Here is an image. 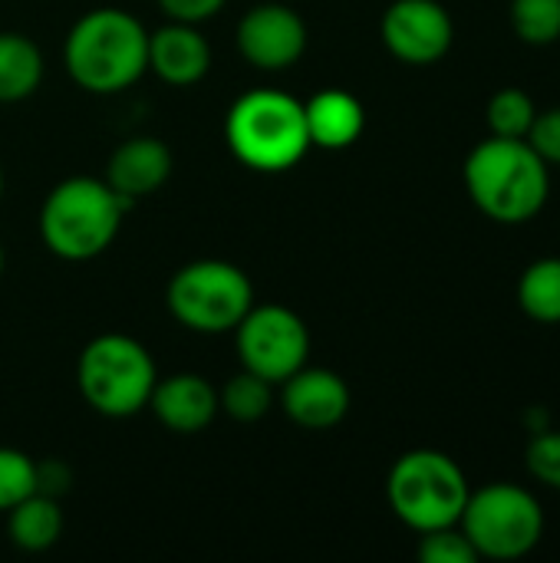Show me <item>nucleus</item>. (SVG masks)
<instances>
[{
	"mask_svg": "<svg viewBox=\"0 0 560 563\" xmlns=\"http://www.w3.org/2000/svg\"><path fill=\"white\" fill-rule=\"evenodd\" d=\"M63 59L86 92H122L149 69V30L119 7H96L73 23Z\"/></svg>",
	"mask_w": 560,
	"mask_h": 563,
	"instance_id": "f257e3e1",
	"label": "nucleus"
},
{
	"mask_svg": "<svg viewBox=\"0 0 560 563\" xmlns=\"http://www.w3.org/2000/svg\"><path fill=\"white\" fill-rule=\"evenodd\" d=\"M465 185L472 201L502 224L535 218L551 191L548 162L525 139L492 135L475 145L465 162Z\"/></svg>",
	"mask_w": 560,
	"mask_h": 563,
	"instance_id": "f03ea898",
	"label": "nucleus"
},
{
	"mask_svg": "<svg viewBox=\"0 0 560 563\" xmlns=\"http://www.w3.org/2000/svg\"><path fill=\"white\" fill-rule=\"evenodd\" d=\"M129 208L106 178H66L40 208V238L63 261H92L112 247Z\"/></svg>",
	"mask_w": 560,
	"mask_h": 563,
	"instance_id": "7ed1b4c3",
	"label": "nucleus"
},
{
	"mask_svg": "<svg viewBox=\"0 0 560 563\" xmlns=\"http://www.w3.org/2000/svg\"><path fill=\"white\" fill-rule=\"evenodd\" d=\"M224 139L241 165L254 172H287L310 148L304 102L277 89L244 92L228 109Z\"/></svg>",
	"mask_w": 560,
	"mask_h": 563,
	"instance_id": "20e7f679",
	"label": "nucleus"
},
{
	"mask_svg": "<svg viewBox=\"0 0 560 563\" xmlns=\"http://www.w3.org/2000/svg\"><path fill=\"white\" fill-rule=\"evenodd\" d=\"M158 383L149 350L125 336H96L76 363V386L83 399L106 419H129L149 409V396Z\"/></svg>",
	"mask_w": 560,
	"mask_h": 563,
	"instance_id": "39448f33",
	"label": "nucleus"
},
{
	"mask_svg": "<svg viewBox=\"0 0 560 563\" xmlns=\"http://www.w3.org/2000/svg\"><path fill=\"white\" fill-rule=\"evenodd\" d=\"M469 495L472 492L465 472L449 455L432 449L406 452L386 478L389 508L406 528L419 534L455 528Z\"/></svg>",
	"mask_w": 560,
	"mask_h": 563,
	"instance_id": "423d86ee",
	"label": "nucleus"
},
{
	"mask_svg": "<svg viewBox=\"0 0 560 563\" xmlns=\"http://www.w3.org/2000/svg\"><path fill=\"white\" fill-rule=\"evenodd\" d=\"M251 307L254 287L228 261H195L168 280V310L191 333H231Z\"/></svg>",
	"mask_w": 560,
	"mask_h": 563,
	"instance_id": "0eeeda50",
	"label": "nucleus"
},
{
	"mask_svg": "<svg viewBox=\"0 0 560 563\" xmlns=\"http://www.w3.org/2000/svg\"><path fill=\"white\" fill-rule=\"evenodd\" d=\"M459 521L475 554L492 561H518L531 554L545 534V511L535 495L508 482L469 495Z\"/></svg>",
	"mask_w": 560,
	"mask_h": 563,
	"instance_id": "6e6552de",
	"label": "nucleus"
},
{
	"mask_svg": "<svg viewBox=\"0 0 560 563\" xmlns=\"http://www.w3.org/2000/svg\"><path fill=\"white\" fill-rule=\"evenodd\" d=\"M234 343L241 366L271 386H281L287 376L307 366L310 353V333L304 320L281 303L251 307L234 327Z\"/></svg>",
	"mask_w": 560,
	"mask_h": 563,
	"instance_id": "1a4fd4ad",
	"label": "nucleus"
},
{
	"mask_svg": "<svg viewBox=\"0 0 560 563\" xmlns=\"http://www.w3.org/2000/svg\"><path fill=\"white\" fill-rule=\"evenodd\" d=\"M238 49L254 69L281 73L307 49V26L294 7L257 3L238 23Z\"/></svg>",
	"mask_w": 560,
	"mask_h": 563,
	"instance_id": "9d476101",
	"label": "nucleus"
},
{
	"mask_svg": "<svg viewBox=\"0 0 560 563\" xmlns=\"http://www.w3.org/2000/svg\"><path fill=\"white\" fill-rule=\"evenodd\" d=\"M383 43L413 66L439 63L452 46V20L436 0H396L383 16Z\"/></svg>",
	"mask_w": 560,
	"mask_h": 563,
	"instance_id": "9b49d317",
	"label": "nucleus"
},
{
	"mask_svg": "<svg viewBox=\"0 0 560 563\" xmlns=\"http://www.w3.org/2000/svg\"><path fill=\"white\" fill-rule=\"evenodd\" d=\"M281 409L284 416L310 432L333 429L350 412V389L330 369H307L300 366L294 376L281 383Z\"/></svg>",
	"mask_w": 560,
	"mask_h": 563,
	"instance_id": "f8f14e48",
	"label": "nucleus"
},
{
	"mask_svg": "<svg viewBox=\"0 0 560 563\" xmlns=\"http://www.w3.org/2000/svg\"><path fill=\"white\" fill-rule=\"evenodd\" d=\"M149 409L175 435L205 432L221 412L218 389L198 373H175L168 379H158L149 396Z\"/></svg>",
	"mask_w": 560,
	"mask_h": 563,
	"instance_id": "ddd939ff",
	"label": "nucleus"
},
{
	"mask_svg": "<svg viewBox=\"0 0 560 563\" xmlns=\"http://www.w3.org/2000/svg\"><path fill=\"white\" fill-rule=\"evenodd\" d=\"M149 69L168 86H195L211 69V46L198 23L168 20L149 33Z\"/></svg>",
	"mask_w": 560,
	"mask_h": 563,
	"instance_id": "4468645a",
	"label": "nucleus"
},
{
	"mask_svg": "<svg viewBox=\"0 0 560 563\" xmlns=\"http://www.w3.org/2000/svg\"><path fill=\"white\" fill-rule=\"evenodd\" d=\"M172 175V152L162 139L152 135H139L122 142L106 165V185L122 195L129 205H135V198H145L152 191H158Z\"/></svg>",
	"mask_w": 560,
	"mask_h": 563,
	"instance_id": "2eb2a0df",
	"label": "nucleus"
},
{
	"mask_svg": "<svg viewBox=\"0 0 560 563\" xmlns=\"http://www.w3.org/2000/svg\"><path fill=\"white\" fill-rule=\"evenodd\" d=\"M304 115H307V132H310V145L340 152L350 148L360 132H363V106L356 96H350L347 89H323L317 92L310 102H304Z\"/></svg>",
	"mask_w": 560,
	"mask_h": 563,
	"instance_id": "dca6fc26",
	"label": "nucleus"
},
{
	"mask_svg": "<svg viewBox=\"0 0 560 563\" xmlns=\"http://www.w3.org/2000/svg\"><path fill=\"white\" fill-rule=\"evenodd\" d=\"M7 531H10V541L20 551H26V554L50 551L59 541V534H63L59 501L50 498V495L33 492L30 498H23L20 505H13L7 511Z\"/></svg>",
	"mask_w": 560,
	"mask_h": 563,
	"instance_id": "f3484780",
	"label": "nucleus"
},
{
	"mask_svg": "<svg viewBox=\"0 0 560 563\" xmlns=\"http://www.w3.org/2000/svg\"><path fill=\"white\" fill-rule=\"evenodd\" d=\"M43 79V53L23 33H0V102H20Z\"/></svg>",
	"mask_w": 560,
	"mask_h": 563,
	"instance_id": "a211bd4d",
	"label": "nucleus"
},
{
	"mask_svg": "<svg viewBox=\"0 0 560 563\" xmlns=\"http://www.w3.org/2000/svg\"><path fill=\"white\" fill-rule=\"evenodd\" d=\"M521 310L538 323H560V261L548 257L525 271L518 284Z\"/></svg>",
	"mask_w": 560,
	"mask_h": 563,
	"instance_id": "6ab92c4d",
	"label": "nucleus"
},
{
	"mask_svg": "<svg viewBox=\"0 0 560 563\" xmlns=\"http://www.w3.org/2000/svg\"><path fill=\"white\" fill-rule=\"evenodd\" d=\"M274 402V386L248 369H241L238 376H231L224 383V389L218 393V406L221 412H228L234 422H257L271 412Z\"/></svg>",
	"mask_w": 560,
	"mask_h": 563,
	"instance_id": "aec40b11",
	"label": "nucleus"
},
{
	"mask_svg": "<svg viewBox=\"0 0 560 563\" xmlns=\"http://www.w3.org/2000/svg\"><path fill=\"white\" fill-rule=\"evenodd\" d=\"M512 23L525 43H554L560 36V0H515Z\"/></svg>",
	"mask_w": 560,
	"mask_h": 563,
	"instance_id": "412c9836",
	"label": "nucleus"
},
{
	"mask_svg": "<svg viewBox=\"0 0 560 563\" xmlns=\"http://www.w3.org/2000/svg\"><path fill=\"white\" fill-rule=\"evenodd\" d=\"M535 102L521 89H502L488 102V125L495 135L505 139H525L535 122Z\"/></svg>",
	"mask_w": 560,
	"mask_h": 563,
	"instance_id": "4be33fe9",
	"label": "nucleus"
},
{
	"mask_svg": "<svg viewBox=\"0 0 560 563\" xmlns=\"http://www.w3.org/2000/svg\"><path fill=\"white\" fill-rule=\"evenodd\" d=\"M33 492H36V462L17 449H0V511L7 515Z\"/></svg>",
	"mask_w": 560,
	"mask_h": 563,
	"instance_id": "5701e85b",
	"label": "nucleus"
},
{
	"mask_svg": "<svg viewBox=\"0 0 560 563\" xmlns=\"http://www.w3.org/2000/svg\"><path fill=\"white\" fill-rule=\"evenodd\" d=\"M419 561L422 563H475L479 554L472 548V541L455 531V528H439V531H426L422 544H419Z\"/></svg>",
	"mask_w": 560,
	"mask_h": 563,
	"instance_id": "b1692460",
	"label": "nucleus"
},
{
	"mask_svg": "<svg viewBox=\"0 0 560 563\" xmlns=\"http://www.w3.org/2000/svg\"><path fill=\"white\" fill-rule=\"evenodd\" d=\"M528 468L538 482L560 492V432H538L528 449Z\"/></svg>",
	"mask_w": 560,
	"mask_h": 563,
	"instance_id": "393cba45",
	"label": "nucleus"
},
{
	"mask_svg": "<svg viewBox=\"0 0 560 563\" xmlns=\"http://www.w3.org/2000/svg\"><path fill=\"white\" fill-rule=\"evenodd\" d=\"M525 139L531 142V148L545 162L560 165V109H551L545 115H535V122H531V129H528Z\"/></svg>",
	"mask_w": 560,
	"mask_h": 563,
	"instance_id": "a878e982",
	"label": "nucleus"
},
{
	"mask_svg": "<svg viewBox=\"0 0 560 563\" xmlns=\"http://www.w3.org/2000/svg\"><path fill=\"white\" fill-rule=\"evenodd\" d=\"M224 3L228 0H158L165 16L178 20V23H201V20L215 16Z\"/></svg>",
	"mask_w": 560,
	"mask_h": 563,
	"instance_id": "bb28decb",
	"label": "nucleus"
},
{
	"mask_svg": "<svg viewBox=\"0 0 560 563\" xmlns=\"http://www.w3.org/2000/svg\"><path fill=\"white\" fill-rule=\"evenodd\" d=\"M69 488V468L63 462H36V492L59 501V495Z\"/></svg>",
	"mask_w": 560,
	"mask_h": 563,
	"instance_id": "cd10ccee",
	"label": "nucleus"
},
{
	"mask_svg": "<svg viewBox=\"0 0 560 563\" xmlns=\"http://www.w3.org/2000/svg\"><path fill=\"white\" fill-rule=\"evenodd\" d=\"M0 274H3V247H0Z\"/></svg>",
	"mask_w": 560,
	"mask_h": 563,
	"instance_id": "c85d7f7f",
	"label": "nucleus"
},
{
	"mask_svg": "<svg viewBox=\"0 0 560 563\" xmlns=\"http://www.w3.org/2000/svg\"><path fill=\"white\" fill-rule=\"evenodd\" d=\"M0 198H3V172H0Z\"/></svg>",
	"mask_w": 560,
	"mask_h": 563,
	"instance_id": "c756f323",
	"label": "nucleus"
}]
</instances>
